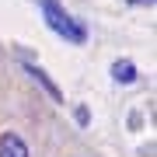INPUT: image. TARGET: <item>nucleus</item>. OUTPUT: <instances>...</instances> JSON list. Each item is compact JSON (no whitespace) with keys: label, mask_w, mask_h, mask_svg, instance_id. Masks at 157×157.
I'll use <instances>...</instances> for the list:
<instances>
[{"label":"nucleus","mask_w":157,"mask_h":157,"mask_svg":"<svg viewBox=\"0 0 157 157\" xmlns=\"http://www.w3.org/2000/svg\"><path fill=\"white\" fill-rule=\"evenodd\" d=\"M133 4H150V0H133Z\"/></svg>","instance_id":"nucleus-5"},{"label":"nucleus","mask_w":157,"mask_h":157,"mask_svg":"<svg viewBox=\"0 0 157 157\" xmlns=\"http://www.w3.org/2000/svg\"><path fill=\"white\" fill-rule=\"evenodd\" d=\"M0 157H28V143L17 133H4L0 136Z\"/></svg>","instance_id":"nucleus-2"},{"label":"nucleus","mask_w":157,"mask_h":157,"mask_svg":"<svg viewBox=\"0 0 157 157\" xmlns=\"http://www.w3.org/2000/svg\"><path fill=\"white\" fill-rule=\"evenodd\" d=\"M112 77L119 80V84H133V80H136V67L129 59H115L112 63Z\"/></svg>","instance_id":"nucleus-4"},{"label":"nucleus","mask_w":157,"mask_h":157,"mask_svg":"<svg viewBox=\"0 0 157 157\" xmlns=\"http://www.w3.org/2000/svg\"><path fill=\"white\" fill-rule=\"evenodd\" d=\"M25 70H28V77H32V80H39V84H42L45 91H49V98H56V101H63V94H59V87L52 84L49 77H45V70H39V67H35V63H25Z\"/></svg>","instance_id":"nucleus-3"},{"label":"nucleus","mask_w":157,"mask_h":157,"mask_svg":"<svg viewBox=\"0 0 157 157\" xmlns=\"http://www.w3.org/2000/svg\"><path fill=\"white\" fill-rule=\"evenodd\" d=\"M39 11H42V17H45V25H49V28L56 32L63 42H70V45H84V42H87L84 21H80V17H73L67 7L59 4V0H39Z\"/></svg>","instance_id":"nucleus-1"}]
</instances>
